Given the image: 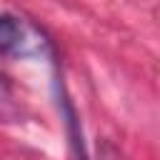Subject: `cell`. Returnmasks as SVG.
<instances>
[{
  "label": "cell",
  "mask_w": 160,
  "mask_h": 160,
  "mask_svg": "<svg viewBox=\"0 0 160 160\" xmlns=\"http://www.w3.org/2000/svg\"><path fill=\"white\" fill-rule=\"evenodd\" d=\"M0 55L2 58H45L52 55L50 40L28 20L2 12L0 15Z\"/></svg>",
  "instance_id": "6da1fadb"
}]
</instances>
